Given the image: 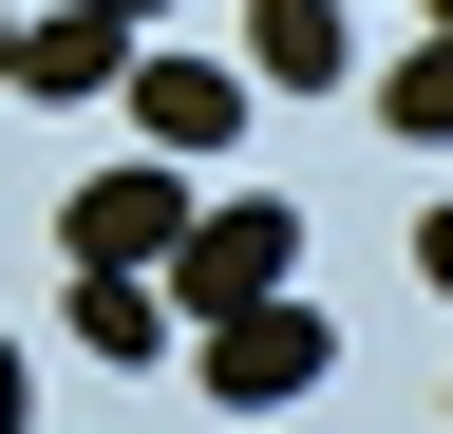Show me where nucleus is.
Wrapping results in <instances>:
<instances>
[{"mask_svg":"<svg viewBox=\"0 0 453 434\" xmlns=\"http://www.w3.org/2000/svg\"><path fill=\"white\" fill-rule=\"evenodd\" d=\"M57 246H76V264H170V246H189V171H170V151H151V171H95L76 208H57Z\"/></svg>","mask_w":453,"mask_h":434,"instance_id":"4","label":"nucleus"},{"mask_svg":"<svg viewBox=\"0 0 453 434\" xmlns=\"http://www.w3.org/2000/svg\"><path fill=\"white\" fill-rule=\"evenodd\" d=\"M0 76H19V19H0Z\"/></svg>","mask_w":453,"mask_h":434,"instance_id":"12","label":"nucleus"},{"mask_svg":"<svg viewBox=\"0 0 453 434\" xmlns=\"http://www.w3.org/2000/svg\"><path fill=\"white\" fill-rule=\"evenodd\" d=\"M170 321H226V302H283L303 284V208H189V246L151 264Z\"/></svg>","mask_w":453,"mask_h":434,"instance_id":"2","label":"nucleus"},{"mask_svg":"<svg viewBox=\"0 0 453 434\" xmlns=\"http://www.w3.org/2000/svg\"><path fill=\"white\" fill-rule=\"evenodd\" d=\"M378 114H396V133H453V19H434L396 76H378Z\"/></svg>","mask_w":453,"mask_h":434,"instance_id":"8","label":"nucleus"},{"mask_svg":"<svg viewBox=\"0 0 453 434\" xmlns=\"http://www.w3.org/2000/svg\"><path fill=\"white\" fill-rule=\"evenodd\" d=\"M246 76H283V95H340V0H246Z\"/></svg>","mask_w":453,"mask_h":434,"instance_id":"6","label":"nucleus"},{"mask_svg":"<svg viewBox=\"0 0 453 434\" xmlns=\"http://www.w3.org/2000/svg\"><path fill=\"white\" fill-rule=\"evenodd\" d=\"M113 76H133V19L57 0V19H19V76H0V95H113Z\"/></svg>","mask_w":453,"mask_h":434,"instance_id":"5","label":"nucleus"},{"mask_svg":"<svg viewBox=\"0 0 453 434\" xmlns=\"http://www.w3.org/2000/svg\"><path fill=\"white\" fill-rule=\"evenodd\" d=\"M95 19H133V38H151V19H170V0H95Z\"/></svg>","mask_w":453,"mask_h":434,"instance_id":"11","label":"nucleus"},{"mask_svg":"<svg viewBox=\"0 0 453 434\" xmlns=\"http://www.w3.org/2000/svg\"><path fill=\"white\" fill-rule=\"evenodd\" d=\"M76 340L95 359H170V284L151 264H76Z\"/></svg>","mask_w":453,"mask_h":434,"instance_id":"7","label":"nucleus"},{"mask_svg":"<svg viewBox=\"0 0 453 434\" xmlns=\"http://www.w3.org/2000/svg\"><path fill=\"white\" fill-rule=\"evenodd\" d=\"M113 114H133V133L170 151V171H208V151L246 133V76H226V57H170V38H133V76H113Z\"/></svg>","mask_w":453,"mask_h":434,"instance_id":"3","label":"nucleus"},{"mask_svg":"<svg viewBox=\"0 0 453 434\" xmlns=\"http://www.w3.org/2000/svg\"><path fill=\"white\" fill-rule=\"evenodd\" d=\"M416 284H434V302H453V208H434V227H416Z\"/></svg>","mask_w":453,"mask_h":434,"instance_id":"10","label":"nucleus"},{"mask_svg":"<svg viewBox=\"0 0 453 434\" xmlns=\"http://www.w3.org/2000/svg\"><path fill=\"white\" fill-rule=\"evenodd\" d=\"M189 340H208V397H226V415H283V397L340 377V321H321L303 284H283V302H226V321H189Z\"/></svg>","mask_w":453,"mask_h":434,"instance_id":"1","label":"nucleus"},{"mask_svg":"<svg viewBox=\"0 0 453 434\" xmlns=\"http://www.w3.org/2000/svg\"><path fill=\"white\" fill-rule=\"evenodd\" d=\"M434 19H453V0H434Z\"/></svg>","mask_w":453,"mask_h":434,"instance_id":"13","label":"nucleus"},{"mask_svg":"<svg viewBox=\"0 0 453 434\" xmlns=\"http://www.w3.org/2000/svg\"><path fill=\"white\" fill-rule=\"evenodd\" d=\"M19 415H38V359H19V340H0V434H19Z\"/></svg>","mask_w":453,"mask_h":434,"instance_id":"9","label":"nucleus"}]
</instances>
